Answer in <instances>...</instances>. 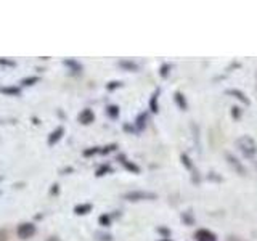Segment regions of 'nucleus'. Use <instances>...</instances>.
<instances>
[{
	"mask_svg": "<svg viewBox=\"0 0 257 241\" xmlns=\"http://www.w3.org/2000/svg\"><path fill=\"white\" fill-rule=\"evenodd\" d=\"M236 147L246 158H254L257 155V143L252 137H249V135L239 137L236 140Z\"/></svg>",
	"mask_w": 257,
	"mask_h": 241,
	"instance_id": "nucleus-1",
	"label": "nucleus"
},
{
	"mask_svg": "<svg viewBox=\"0 0 257 241\" xmlns=\"http://www.w3.org/2000/svg\"><path fill=\"white\" fill-rule=\"evenodd\" d=\"M156 198H158L156 193L142 191V190H134V191H128L124 195V199L132 201V203H135V201H155Z\"/></svg>",
	"mask_w": 257,
	"mask_h": 241,
	"instance_id": "nucleus-2",
	"label": "nucleus"
},
{
	"mask_svg": "<svg viewBox=\"0 0 257 241\" xmlns=\"http://www.w3.org/2000/svg\"><path fill=\"white\" fill-rule=\"evenodd\" d=\"M36 225L31 223V222H23L18 225V228H16V235H18L20 239H29L36 235Z\"/></svg>",
	"mask_w": 257,
	"mask_h": 241,
	"instance_id": "nucleus-3",
	"label": "nucleus"
},
{
	"mask_svg": "<svg viewBox=\"0 0 257 241\" xmlns=\"http://www.w3.org/2000/svg\"><path fill=\"white\" fill-rule=\"evenodd\" d=\"M225 158H227L228 164H230L233 169H235V172H236V174H239V175H246V169H244V166L241 164L235 156L230 155V153H227V155H225Z\"/></svg>",
	"mask_w": 257,
	"mask_h": 241,
	"instance_id": "nucleus-4",
	"label": "nucleus"
},
{
	"mask_svg": "<svg viewBox=\"0 0 257 241\" xmlns=\"http://www.w3.org/2000/svg\"><path fill=\"white\" fill-rule=\"evenodd\" d=\"M195 239L196 241H217V236L212 231H209L206 228H201L195 233Z\"/></svg>",
	"mask_w": 257,
	"mask_h": 241,
	"instance_id": "nucleus-5",
	"label": "nucleus"
},
{
	"mask_svg": "<svg viewBox=\"0 0 257 241\" xmlns=\"http://www.w3.org/2000/svg\"><path fill=\"white\" fill-rule=\"evenodd\" d=\"M79 119V123L80 124H84V126H88V124H92L93 120H95V114H93V111L92 109H84V111H80V114L77 116Z\"/></svg>",
	"mask_w": 257,
	"mask_h": 241,
	"instance_id": "nucleus-6",
	"label": "nucleus"
},
{
	"mask_svg": "<svg viewBox=\"0 0 257 241\" xmlns=\"http://www.w3.org/2000/svg\"><path fill=\"white\" fill-rule=\"evenodd\" d=\"M64 135V127L63 126H60V127H56L55 131L48 135V145H50V147H53L55 143H58L60 140H61V137Z\"/></svg>",
	"mask_w": 257,
	"mask_h": 241,
	"instance_id": "nucleus-7",
	"label": "nucleus"
},
{
	"mask_svg": "<svg viewBox=\"0 0 257 241\" xmlns=\"http://www.w3.org/2000/svg\"><path fill=\"white\" fill-rule=\"evenodd\" d=\"M117 159H119V163L127 169V171H131V172H134V174H139V172H140V167L137 166V164H134V163H131V161H128L125 156L120 155Z\"/></svg>",
	"mask_w": 257,
	"mask_h": 241,
	"instance_id": "nucleus-8",
	"label": "nucleus"
},
{
	"mask_svg": "<svg viewBox=\"0 0 257 241\" xmlns=\"http://www.w3.org/2000/svg\"><path fill=\"white\" fill-rule=\"evenodd\" d=\"M227 95H231V96H235V98H238L241 103H243V104H246V106H247V104L249 103H251V101H249V98H247V96L243 93V92H241V90H238V88H230V90H227Z\"/></svg>",
	"mask_w": 257,
	"mask_h": 241,
	"instance_id": "nucleus-9",
	"label": "nucleus"
},
{
	"mask_svg": "<svg viewBox=\"0 0 257 241\" xmlns=\"http://www.w3.org/2000/svg\"><path fill=\"white\" fill-rule=\"evenodd\" d=\"M174 101L177 103V106H179L182 111H187V109H188V103H187V100H185L183 93L175 92V95H174Z\"/></svg>",
	"mask_w": 257,
	"mask_h": 241,
	"instance_id": "nucleus-10",
	"label": "nucleus"
},
{
	"mask_svg": "<svg viewBox=\"0 0 257 241\" xmlns=\"http://www.w3.org/2000/svg\"><path fill=\"white\" fill-rule=\"evenodd\" d=\"M159 93H161V90H159V88H156L155 93H153L151 98H150V109H151V112H158L159 111V104H158Z\"/></svg>",
	"mask_w": 257,
	"mask_h": 241,
	"instance_id": "nucleus-11",
	"label": "nucleus"
},
{
	"mask_svg": "<svg viewBox=\"0 0 257 241\" xmlns=\"http://www.w3.org/2000/svg\"><path fill=\"white\" fill-rule=\"evenodd\" d=\"M90 211H92V204H90V203L77 204V206L74 207V212H76L77 215H85V214H88Z\"/></svg>",
	"mask_w": 257,
	"mask_h": 241,
	"instance_id": "nucleus-12",
	"label": "nucleus"
},
{
	"mask_svg": "<svg viewBox=\"0 0 257 241\" xmlns=\"http://www.w3.org/2000/svg\"><path fill=\"white\" fill-rule=\"evenodd\" d=\"M119 66L122 68V69H125V71H132V72L139 71V64L134 63V61H128V60H122V61H119Z\"/></svg>",
	"mask_w": 257,
	"mask_h": 241,
	"instance_id": "nucleus-13",
	"label": "nucleus"
},
{
	"mask_svg": "<svg viewBox=\"0 0 257 241\" xmlns=\"http://www.w3.org/2000/svg\"><path fill=\"white\" fill-rule=\"evenodd\" d=\"M147 119H148V114H147V112H142V114L135 119V127H137V131H143L145 126H147Z\"/></svg>",
	"mask_w": 257,
	"mask_h": 241,
	"instance_id": "nucleus-14",
	"label": "nucleus"
},
{
	"mask_svg": "<svg viewBox=\"0 0 257 241\" xmlns=\"http://www.w3.org/2000/svg\"><path fill=\"white\" fill-rule=\"evenodd\" d=\"M180 159H182V163H183V166L185 167H187V169H190V171L193 172V174H196V171H195V166H193V163H191V159L187 156V155H185V153H183V155L180 156Z\"/></svg>",
	"mask_w": 257,
	"mask_h": 241,
	"instance_id": "nucleus-15",
	"label": "nucleus"
},
{
	"mask_svg": "<svg viewBox=\"0 0 257 241\" xmlns=\"http://www.w3.org/2000/svg\"><path fill=\"white\" fill-rule=\"evenodd\" d=\"M64 64H66V66H69V68H72V71H74V72H80V71H82V66H80L79 63H76L74 60H66V61H64Z\"/></svg>",
	"mask_w": 257,
	"mask_h": 241,
	"instance_id": "nucleus-16",
	"label": "nucleus"
},
{
	"mask_svg": "<svg viewBox=\"0 0 257 241\" xmlns=\"http://www.w3.org/2000/svg\"><path fill=\"white\" fill-rule=\"evenodd\" d=\"M106 112H108V116L112 117V119H116L119 116V108L116 106V104H111V106L106 108Z\"/></svg>",
	"mask_w": 257,
	"mask_h": 241,
	"instance_id": "nucleus-17",
	"label": "nucleus"
},
{
	"mask_svg": "<svg viewBox=\"0 0 257 241\" xmlns=\"http://www.w3.org/2000/svg\"><path fill=\"white\" fill-rule=\"evenodd\" d=\"M182 222H183L185 225H193V223H195V219H193L191 212H183V214H182Z\"/></svg>",
	"mask_w": 257,
	"mask_h": 241,
	"instance_id": "nucleus-18",
	"label": "nucleus"
},
{
	"mask_svg": "<svg viewBox=\"0 0 257 241\" xmlns=\"http://www.w3.org/2000/svg\"><path fill=\"white\" fill-rule=\"evenodd\" d=\"M171 69H172V64H163V66H161V71H159L161 77L166 79L169 76V72H171Z\"/></svg>",
	"mask_w": 257,
	"mask_h": 241,
	"instance_id": "nucleus-19",
	"label": "nucleus"
},
{
	"mask_svg": "<svg viewBox=\"0 0 257 241\" xmlns=\"http://www.w3.org/2000/svg\"><path fill=\"white\" fill-rule=\"evenodd\" d=\"M36 82H39V77H37V76L26 77V79H23V80H21V84H23V85H34Z\"/></svg>",
	"mask_w": 257,
	"mask_h": 241,
	"instance_id": "nucleus-20",
	"label": "nucleus"
},
{
	"mask_svg": "<svg viewBox=\"0 0 257 241\" xmlns=\"http://www.w3.org/2000/svg\"><path fill=\"white\" fill-rule=\"evenodd\" d=\"M2 93H8V95H20V88H16V87H5L2 88Z\"/></svg>",
	"mask_w": 257,
	"mask_h": 241,
	"instance_id": "nucleus-21",
	"label": "nucleus"
},
{
	"mask_svg": "<svg viewBox=\"0 0 257 241\" xmlns=\"http://www.w3.org/2000/svg\"><path fill=\"white\" fill-rule=\"evenodd\" d=\"M98 222H100V225H103V227H108V225L111 223V219H109V215H106V214H103V215H100V219H98Z\"/></svg>",
	"mask_w": 257,
	"mask_h": 241,
	"instance_id": "nucleus-22",
	"label": "nucleus"
},
{
	"mask_svg": "<svg viewBox=\"0 0 257 241\" xmlns=\"http://www.w3.org/2000/svg\"><path fill=\"white\" fill-rule=\"evenodd\" d=\"M106 172H111V167L109 166H101L98 171H96V177H101V175H104Z\"/></svg>",
	"mask_w": 257,
	"mask_h": 241,
	"instance_id": "nucleus-23",
	"label": "nucleus"
},
{
	"mask_svg": "<svg viewBox=\"0 0 257 241\" xmlns=\"http://www.w3.org/2000/svg\"><path fill=\"white\" fill-rule=\"evenodd\" d=\"M231 116H233V119H239L241 117V108L239 106H233L231 108Z\"/></svg>",
	"mask_w": 257,
	"mask_h": 241,
	"instance_id": "nucleus-24",
	"label": "nucleus"
},
{
	"mask_svg": "<svg viewBox=\"0 0 257 241\" xmlns=\"http://www.w3.org/2000/svg\"><path fill=\"white\" fill-rule=\"evenodd\" d=\"M158 233H161V235H163V238H169V236H171V230L164 228V227H158Z\"/></svg>",
	"mask_w": 257,
	"mask_h": 241,
	"instance_id": "nucleus-25",
	"label": "nucleus"
},
{
	"mask_svg": "<svg viewBox=\"0 0 257 241\" xmlns=\"http://www.w3.org/2000/svg\"><path fill=\"white\" fill-rule=\"evenodd\" d=\"M120 85H122V84L117 82V80H114V82H109V84L106 85V88H108V90H114V88H117V87H120Z\"/></svg>",
	"mask_w": 257,
	"mask_h": 241,
	"instance_id": "nucleus-26",
	"label": "nucleus"
},
{
	"mask_svg": "<svg viewBox=\"0 0 257 241\" xmlns=\"http://www.w3.org/2000/svg\"><path fill=\"white\" fill-rule=\"evenodd\" d=\"M95 153H100V150H98V148H93V150H85V151H84V156H92V155H95Z\"/></svg>",
	"mask_w": 257,
	"mask_h": 241,
	"instance_id": "nucleus-27",
	"label": "nucleus"
},
{
	"mask_svg": "<svg viewBox=\"0 0 257 241\" xmlns=\"http://www.w3.org/2000/svg\"><path fill=\"white\" fill-rule=\"evenodd\" d=\"M0 241H7V230H0Z\"/></svg>",
	"mask_w": 257,
	"mask_h": 241,
	"instance_id": "nucleus-28",
	"label": "nucleus"
},
{
	"mask_svg": "<svg viewBox=\"0 0 257 241\" xmlns=\"http://www.w3.org/2000/svg\"><path fill=\"white\" fill-rule=\"evenodd\" d=\"M0 64H7V66H15L13 61H5V60H0Z\"/></svg>",
	"mask_w": 257,
	"mask_h": 241,
	"instance_id": "nucleus-29",
	"label": "nucleus"
},
{
	"mask_svg": "<svg viewBox=\"0 0 257 241\" xmlns=\"http://www.w3.org/2000/svg\"><path fill=\"white\" fill-rule=\"evenodd\" d=\"M47 241H61V239H60L58 236H50V238H48Z\"/></svg>",
	"mask_w": 257,
	"mask_h": 241,
	"instance_id": "nucleus-30",
	"label": "nucleus"
},
{
	"mask_svg": "<svg viewBox=\"0 0 257 241\" xmlns=\"http://www.w3.org/2000/svg\"><path fill=\"white\" fill-rule=\"evenodd\" d=\"M158 241H172L171 238H163V239H158Z\"/></svg>",
	"mask_w": 257,
	"mask_h": 241,
	"instance_id": "nucleus-31",
	"label": "nucleus"
},
{
	"mask_svg": "<svg viewBox=\"0 0 257 241\" xmlns=\"http://www.w3.org/2000/svg\"><path fill=\"white\" fill-rule=\"evenodd\" d=\"M2 180H4V177H2V175H0V182H2Z\"/></svg>",
	"mask_w": 257,
	"mask_h": 241,
	"instance_id": "nucleus-32",
	"label": "nucleus"
}]
</instances>
